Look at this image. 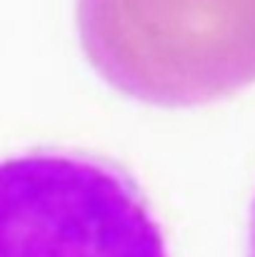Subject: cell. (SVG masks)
<instances>
[{
  "label": "cell",
  "mask_w": 255,
  "mask_h": 257,
  "mask_svg": "<svg viewBox=\"0 0 255 257\" xmlns=\"http://www.w3.org/2000/svg\"><path fill=\"white\" fill-rule=\"evenodd\" d=\"M93 70L138 102L198 107L255 83V0H78Z\"/></svg>",
  "instance_id": "cell-1"
},
{
  "label": "cell",
  "mask_w": 255,
  "mask_h": 257,
  "mask_svg": "<svg viewBox=\"0 0 255 257\" xmlns=\"http://www.w3.org/2000/svg\"><path fill=\"white\" fill-rule=\"evenodd\" d=\"M0 257H168V245L123 168L43 148L0 168Z\"/></svg>",
  "instance_id": "cell-2"
},
{
  "label": "cell",
  "mask_w": 255,
  "mask_h": 257,
  "mask_svg": "<svg viewBox=\"0 0 255 257\" xmlns=\"http://www.w3.org/2000/svg\"><path fill=\"white\" fill-rule=\"evenodd\" d=\"M248 257H255V197L250 205V217H248Z\"/></svg>",
  "instance_id": "cell-3"
}]
</instances>
